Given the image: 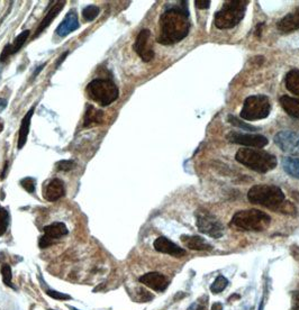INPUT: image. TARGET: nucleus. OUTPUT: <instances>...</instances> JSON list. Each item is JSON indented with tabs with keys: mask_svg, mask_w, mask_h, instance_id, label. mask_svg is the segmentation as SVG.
I'll list each match as a JSON object with an SVG mask.
<instances>
[{
	"mask_svg": "<svg viewBox=\"0 0 299 310\" xmlns=\"http://www.w3.org/2000/svg\"><path fill=\"white\" fill-rule=\"evenodd\" d=\"M186 3L183 6L171 7L161 15L160 34L158 36L160 44L171 45L188 36L191 23Z\"/></svg>",
	"mask_w": 299,
	"mask_h": 310,
	"instance_id": "1",
	"label": "nucleus"
},
{
	"mask_svg": "<svg viewBox=\"0 0 299 310\" xmlns=\"http://www.w3.org/2000/svg\"><path fill=\"white\" fill-rule=\"evenodd\" d=\"M235 160L258 173H267L275 169L278 164L274 154L259 148H240L235 154Z\"/></svg>",
	"mask_w": 299,
	"mask_h": 310,
	"instance_id": "2",
	"label": "nucleus"
},
{
	"mask_svg": "<svg viewBox=\"0 0 299 310\" xmlns=\"http://www.w3.org/2000/svg\"><path fill=\"white\" fill-rule=\"evenodd\" d=\"M248 199L252 204L266 207L275 213H279L282 204L286 201L283 191L274 185L253 186L249 190Z\"/></svg>",
	"mask_w": 299,
	"mask_h": 310,
	"instance_id": "3",
	"label": "nucleus"
},
{
	"mask_svg": "<svg viewBox=\"0 0 299 310\" xmlns=\"http://www.w3.org/2000/svg\"><path fill=\"white\" fill-rule=\"evenodd\" d=\"M249 1L244 0H231L226 1L214 17V24L220 29H229L235 27L242 21L247 13Z\"/></svg>",
	"mask_w": 299,
	"mask_h": 310,
	"instance_id": "4",
	"label": "nucleus"
},
{
	"mask_svg": "<svg viewBox=\"0 0 299 310\" xmlns=\"http://www.w3.org/2000/svg\"><path fill=\"white\" fill-rule=\"evenodd\" d=\"M271 217L259 209L240 210L232 218L235 227L248 232H263L269 227Z\"/></svg>",
	"mask_w": 299,
	"mask_h": 310,
	"instance_id": "5",
	"label": "nucleus"
},
{
	"mask_svg": "<svg viewBox=\"0 0 299 310\" xmlns=\"http://www.w3.org/2000/svg\"><path fill=\"white\" fill-rule=\"evenodd\" d=\"M86 91L88 97L100 106H109L110 103L116 101L120 95L118 87L108 79L98 78L93 80L87 86Z\"/></svg>",
	"mask_w": 299,
	"mask_h": 310,
	"instance_id": "6",
	"label": "nucleus"
},
{
	"mask_svg": "<svg viewBox=\"0 0 299 310\" xmlns=\"http://www.w3.org/2000/svg\"><path fill=\"white\" fill-rule=\"evenodd\" d=\"M271 103L269 98L264 95H250L244 100L241 117L244 120H260L269 116Z\"/></svg>",
	"mask_w": 299,
	"mask_h": 310,
	"instance_id": "7",
	"label": "nucleus"
},
{
	"mask_svg": "<svg viewBox=\"0 0 299 310\" xmlns=\"http://www.w3.org/2000/svg\"><path fill=\"white\" fill-rule=\"evenodd\" d=\"M198 231L213 238H221L224 234V227L218 218L204 208H198L195 213Z\"/></svg>",
	"mask_w": 299,
	"mask_h": 310,
	"instance_id": "8",
	"label": "nucleus"
},
{
	"mask_svg": "<svg viewBox=\"0 0 299 310\" xmlns=\"http://www.w3.org/2000/svg\"><path fill=\"white\" fill-rule=\"evenodd\" d=\"M231 143L243 145L245 147L252 148H262L267 146L269 141L266 136L260 135V134H247L240 132H231L226 136Z\"/></svg>",
	"mask_w": 299,
	"mask_h": 310,
	"instance_id": "9",
	"label": "nucleus"
},
{
	"mask_svg": "<svg viewBox=\"0 0 299 310\" xmlns=\"http://www.w3.org/2000/svg\"><path fill=\"white\" fill-rule=\"evenodd\" d=\"M133 48L144 62H150L154 57V49H153V44L151 41V32L149 29L141 30L136 37L135 43L133 45Z\"/></svg>",
	"mask_w": 299,
	"mask_h": 310,
	"instance_id": "10",
	"label": "nucleus"
},
{
	"mask_svg": "<svg viewBox=\"0 0 299 310\" xmlns=\"http://www.w3.org/2000/svg\"><path fill=\"white\" fill-rule=\"evenodd\" d=\"M274 144L281 151L293 155H299V134L291 131H282L275 134Z\"/></svg>",
	"mask_w": 299,
	"mask_h": 310,
	"instance_id": "11",
	"label": "nucleus"
},
{
	"mask_svg": "<svg viewBox=\"0 0 299 310\" xmlns=\"http://www.w3.org/2000/svg\"><path fill=\"white\" fill-rule=\"evenodd\" d=\"M43 232L44 235L38 240V245L41 248H48L49 246H51L55 239H59L62 236L67 235L69 231L63 223L56 221V223L45 226Z\"/></svg>",
	"mask_w": 299,
	"mask_h": 310,
	"instance_id": "12",
	"label": "nucleus"
},
{
	"mask_svg": "<svg viewBox=\"0 0 299 310\" xmlns=\"http://www.w3.org/2000/svg\"><path fill=\"white\" fill-rule=\"evenodd\" d=\"M153 246H154L155 251L160 252V253L169 254L174 256V258H182L183 255H186V251L183 248L179 247L177 244L171 242L170 239L164 236L158 237L153 243Z\"/></svg>",
	"mask_w": 299,
	"mask_h": 310,
	"instance_id": "13",
	"label": "nucleus"
},
{
	"mask_svg": "<svg viewBox=\"0 0 299 310\" xmlns=\"http://www.w3.org/2000/svg\"><path fill=\"white\" fill-rule=\"evenodd\" d=\"M140 282L149 286L150 289L159 292L164 291L169 286V280L167 277H164L163 274L159 272H149L143 274L140 278Z\"/></svg>",
	"mask_w": 299,
	"mask_h": 310,
	"instance_id": "14",
	"label": "nucleus"
},
{
	"mask_svg": "<svg viewBox=\"0 0 299 310\" xmlns=\"http://www.w3.org/2000/svg\"><path fill=\"white\" fill-rule=\"evenodd\" d=\"M66 193L64 183L60 179H52L47 183L45 188H43V196L48 201L54 202L62 198Z\"/></svg>",
	"mask_w": 299,
	"mask_h": 310,
	"instance_id": "15",
	"label": "nucleus"
},
{
	"mask_svg": "<svg viewBox=\"0 0 299 310\" xmlns=\"http://www.w3.org/2000/svg\"><path fill=\"white\" fill-rule=\"evenodd\" d=\"M79 21H78V15H76L75 10H70L63 19V22L57 26L56 34L60 37H66L69 34L75 32L79 28Z\"/></svg>",
	"mask_w": 299,
	"mask_h": 310,
	"instance_id": "16",
	"label": "nucleus"
},
{
	"mask_svg": "<svg viewBox=\"0 0 299 310\" xmlns=\"http://www.w3.org/2000/svg\"><path fill=\"white\" fill-rule=\"evenodd\" d=\"M277 28L282 33H291L299 29V7L282 17L277 23Z\"/></svg>",
	"mask_w": 299,
	"mask_h": 310,
	"instance_id": "17",
	"label": "nucleus"
},
{
	"mask_svg": "<svg viewBox=\"0 0 299 310\" xmlns=\"http://www.w3.org/2000/svg\"><path fill=\"white\" fill-rule=\"evenodd\" d=\"M29 34H30V30L26 29V30H24V32H22L21 34H19L16 38H15L13 44L6 45L5 48H3L2 53H1V55H0V61L3 62V61L8 59L10 55L17 53L19 49L23 48V45L26 43V41H27Z\"/></svg>",
	"mask_w": 299,
	"mask_h": 310,
	"instance_id": "18",
	"label": "nucleus"
},
{
	"mask_svg": "<svg viewBox=\"0 0 299 310\" xmlns=\"http://www.w3.org/2000/svg\"><path fill=\"white\" fill-rule=\"evenodd\" d=\"M182 243L185 246L193 251H212L213 246L210 245L205 238L200 236H190V235H182L181 236Z\"/></svg>",
	"mask_w": 299,
	"mask_h": 310,
	"instance_id": "19",
	"label": "nucleus"
},
{
	"mask_svg": "<svg viewBox=\"0 0 299 310\" xmlns=\"http://www.w3.org/2000/svg\"><path fill=\"white\" fill-rule=\"evenodd\" d=\"M34 110H35V107H32L26 115L23 118L21 127H19V133H18V142H17V148L18 150H22L24 147V145L27 142V137L29 134V128H30V120H32Z\"/></svg>",
	"mask_w": 299,
	"mask_h": 310,
	"instance_id": "20",
	"label": "nucleus"
},
{
	"mask_svg": "<svg viewBox=\"0 0 299 310\" xmlns=\"http://www.w3.org/2000/svg\"><path fill=\"white\" fill-rule=\"evenodd\" d=\"M64 5H66V1H59V2H56V5H54L51 9H50V11L47 14V16L43 18V21L41 22L40 26L37 27L36 33L34 34V38L37 37L41 33L44 32V29H47L49 27L53 19H54L57 15L60 14V11L64 8Z\"/></svg>",
	"mask_w": 299,
	"mask_h": 310,
	"instance_id": "21",
	"label": "nucleus"
},
{
	"mask_svg": "<svg viewBox=\"0 0 299 310\" xmlns=\"http://www.w3.org/2000/svg\"><path fill=\"white\" fill-rule=\"evenodd\" d=\"M103 120V112L95 108L94 106H89L83 117V126L84 127H91V126L101 124Z\"/></svg>",
	"mask_w": 299,
	"mask_h": 310,
	"instance_id": "22",
	"label": "nucleus"
},
{
	"mask_svg": "<svg viewBox=\"0 0 299 310\" xmlns=\"http://www.w3.org/2000/svg\"><path fill=\"white\" fill-rule=\"evenodd\" d=\"M280 105L283 110L289 115L290 117L299 119V99L289 97V95H282L280 98Z\"/></svg>",
	"mask_w": 299,
	"mask_h": 310,
	"instance_id": "23",
	"label": "nucleus"
},
{
	"mask_svg": "<svg viewBox=\"0 0 299 310\" xmlns=\"http://www.w3.org/2000/svg\"><path fill=\"white\" fill-rule=\"evenodd\" d=\"M286 88L291 94L299 95V70L293 69L286 75Z\"/></svg>",
	"mask_w": 299,
	"mask_h": 310,
	"instance_id": "24",
	"label": "nucleus"
},
{
	"mask_svg": "<svg viewBox=\"0 0 299 310\" xmlns=\"http://www.w3.org/2000/svg\"><path fill=\"white\" fill-rule=\"evenodd\" d=\"M283 170L287 174L295 179H299V159L297 158H285L282 160Z\"/></svg>",
	"mask_w": 299,
	"mask_h": 310,
	"instance_id": "25",
	"label": "nucleus"
},
{
	"mask_svg": "<svg viewBox=\"0 0 299 310\" xmlns=\"http://www.w3.org/2000/svg\"><path fill=\"white\" fill-rule=\"evenodd\" d=\"M227 285H228L227 279H226L224 275H218V277L215 279V281H214L212 283V286H210V291H212L214 294L221 293L222 291H224Z\"/></svg>",
	"mask_w": 299,
	"mask_h": 310,
	"instance_id": "26",
	"label": "nucleus"
},
{
	"mask_svg": "<svg viewBox=\"0 0 299 310\" xmlns=\"http://www.w3.org/2000/svg\"><path fill=\"white\" fill-rule=\"evenodd\" d=\"M99 13H100V9H99L98 6L89 5V6H87L86 8H83L82 17L86 22H93L98 17Z\"/></svg>",
	"mask_w": 299,
	"mask_h": 310,
	"instance_id": "27",
	"label": "nucleus"
},
{
	"mask_svg": "<svg viewBox=\"0 0 299 310\" xmlns=\"http://www.w3.org/2000/svg\"><path fill=\"white\" fill-rule=\"evenodd\" d=\"M9 224V214L5 208L0 206V237L5 234Z\"/></svg>",
	"mask_w": 299,
	"mask_h": 310,
	"instance_id": "28",
	"label": "nucleus"
},
{
	"mask_svg": "<svg viewBox=\"0 0 299 310\" xmlns=\"http://www.w3.org/2000/svg\"><path fill=\"white\" fill-rule=\"evenodd\" d=\"M1 275H2V281L6 286H10V288H14L13 282H11V279H13V274H11V267L8 264H3L1 266Z\"/></svg>",
	"mask_w": 299,
	"mask_h": 310,
	"instance_id": "29",
	"label": "nucleus"
},
{
	"mask_svg": "<svg viewBox=\"0 0 299 310\" xmlns=\"http://www.w3.org/2000/svg\"><path fill=\"white\" fill-rule=\"evenodd\" d=\"M228 121L231 122L232 125L236 126V127L243 128V129H245V131H255V129H258L256 127H254V126L249 125V124H245V122L241 121L240 119H237L236 117L233 116V115H229V116H228Z\"/></svg>",
	"mask_w": 299,
	"mask_h": 310,
	"instance_id": "30",
	"label": "nucleus"
},
{
	"mask_svg": "<svg viewBox=\"0 0 299 310\" xmlns=\"http://www.w3.org/2000/svg\"><path fill=\"white\" fill-rule=\"evenodd\" d=\"M21 185L23 188H24L26 191H28L29 193H33L35 191V180L33 178H24L21 181Z\"/></svg>",
	"mask_w": 299,
	"mask_h": 310,
	"instance_id": "31",
	"label": "nucleus"
},
{
	"mask_svg": "<svg viewBox=\"0 0 299 310\" xmlns=\"http://www.w3.org/2000/svg\"><path fill=\"white\" fill-rule=\"evenodd\" d=\"M56 167L60 171H70L75 167V161H72V160L60 161V162L56 164Z\"/></svg>",
	"mask_w": 299,
	"mask_h": 310,
	"instance_id": "32",
	"label": "nucleus"
},
{
	"mask_svg": "<svg viewBox=\"0 0 299 310\" xmlns=\"http://www.w3.org/2000/svg\"><path fill=\"white\" fill-rule=\"evenodd\" d=\"M47 294H48V296L51 297V298H53V299H56V300H69V299H71V297L69 296V294L62 293V292H57V291H55V290H47Z\"/></svg>",
	"mask_w": 299,
	"mask_h": 310,
	"instance_id": "33",
	"label": "nucleus"
},
{
	"mask_svg": "<svg viewBox=\"0 0 299 310\" xmlns=\"http://www.w3.org/2000/svg\"><path fill=\"white\" fill-rule=\"evenodd\" d=\"M290 310H299V291L291 293V308Z\"/></svg>",
	"mask_w": 299,
	"mask_h": 310,
	"instance_id": "34",
	"label": "nucleus"
},
{
	"mask_svg": "<svg viewBox=\"0 0 299 310\" xmlns=\"http://www.w3.org/2000/svg\"><path fill=\"white\" fill-rule=\"evenodd\" d=\"M195 3H196L197 8L207 9V8H209V6H210V0H196Z\"/></svg>",
	"mask_w": 299,
	"mask_h": 310,
	"instance_id": "35",
	"label": "nucleus"
},
{
	"mask_svg": "<svg viewBox=\"0 0 299 310\" xmlns=\"http://www.w3.org/2000/svg\"><path fill=\"white\" fill-rule=\"evenodd\" d=\"M264 26V23H260V24L256 26V29H255V35L258 36V37H260V35H261V29H262V27Z\"/></svg>",
	"mask_w": 299,
	"mask_h": 310,
	"instance_id": "36",
	"label": "nucleus"
},
{
	"mask_svg": "<svg viewBox=\"0 0 299 310\" xmlns=\"http://www.w3.org/2000/svg\"><path fill=\"white\" fill-rule=\"evenodd\" d=\"M212 310H223V305L221 302H215L212 306Z\"/></svg>",
	"mask_w": 299,
	"mask_h": 310,
	"instance_id": "37",
	"label": "nucleus"
},
{
	"mask_svg": "<svg viewBox=\"0 0 299 310\" xmlns=\"http://www.w3.org/2000/svg\"><path fill=\"white\" fill-rule=\"evenodd\" d=\"M68 54H69V52H66V53H64V54H63L62 56H60V60H59V62H57V64H56V67H59V66H60V63H61V62H63L64 57H66V56H67Z\"/></svg>",
	"mask_w": 299,
	"mask_h": 310,
	"instance_id": "38",
	"label": "nucleus"
},
{
	"mask_svg": "<svg viewBox=\"0 0 299 310\" xmlns=\"http://www.w3.org/2000/svg\"><path fill=\"white\" fill-rule=\"evenodd\" d=\"M44 67H45V64H43V66H41L40 68H38V69H37V71L35 72V73H34V76H36V75H37L38 73H40V71H41V70H42V69H43Z\"/></svg>",
	"mask_w": 299,
	"mask_h": 310,
	"instance_id": "39",
	"label": "nucleus"
},
{
	"mask_svg": "<svg viewBox=\"0 0 299 310\" xmlns=\"http://www.w3.org/2000/svg\"><path fill=\"white\" fill-rule=\"evenodd\" d=\"M2 129H3V121H2L1 118H0V133L2 132Z\"/></svg>",
	"mask_w": 299,
	"mask_h": 310,
	"instance_id": "40",
	"label": "nucleus"
},
{
	"mask_svg": "<svg viewBox=\"0 0 299 310\" xmlns=\"http://www.w3.org/2000/svg\"><path fill=\"white\" fill-rule=\"evenodd\" d=\"M7 166H8V163H6V164H5V169H7ZM5 172H6V170H5V171H3V173H2V177H1L2 179H3V178H5Z\"/></svg>",
	"mask_w": 299,
	"mask_h": 310,
	"instance_id": "41",
	"label": "nucleus"
},
{
	"mask_svg": "<svg viewBox=\"0 0 299 310\" xmlns=\"http://www.w3.org/2000/svg\"><path fill=\"white\" fill-rule=\"evenodd\" d=\"M70 308H71L72 310H78V309H76V308H74V307H70Z\"/></svg>",
	"mask_w": 299,
	"mask_h": 310,
	"instance_id": "42",
	"label": "nucleus"
}]
</instances>
